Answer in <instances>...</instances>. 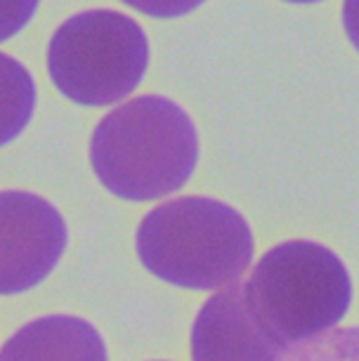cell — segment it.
I'll return each instance as SVG.
<instances>
[{
	"label": "cell",
	"mask_w": 359,
	"mask_h": 361,
	"mask_svg": "<svg viewBox=\"0 0 359 361\" xmlns=\"http://www.w3.org/2000/svg\"><path fill=\"white\" fill-rule=\"evenodd\" d=\"M40 0H0V43L17 36L31 22Z\"/></svg>",
	"instance_id": "10"
},
{
	"label": "cell",
	"mask_w": 359,
	"mask_h": 361,
	"mask_svg": "<svg viewBox=\"0 0 359 361\" xmlns=\"http://www.w3.org/2000/svg\"><path fill=\"white\" fill-rule=\"evenodd\" d=\"M286 3H300V5H305V3H320V0H286Z\"/></svg>",
	"instance_id": "13"
},
{
	"label": "cell",
	"mask_w": 359,
	"mask_h": 361,
	"mask_svg": "<svg viewBox=\"0 0 359 361\" xmlns=\"http://www.w3.org/2000/svg\"><path fill=\"white\" fill-rule=\"evenodd\" d=\"M0 361H107V347L90 322L52 314L19 329L3 345Z\"/></svg>",
	"instance_id": "7"
},
{
	"label": "cell",
	"mask_w": 359,
	"mask_h": 361,
	"mask_svg": "<svg viewBox=\"0 0 359 361\" xmlns=\"http://www.w3.org/2000/svg\"><path fill=\"white\" fill-rule=\"evenodd\" d=\"M138 255L154 276L194 290L239 281L253 260V234L232 206L206 196L161 203L138 227Z\"/></svg>",
	"instance_id": "2"
},
{
	"label": "cell",
	"mask_w": 359,
	"mask_h": 361,
	"mask_svg": "<svg viewBox=\"0 0 359 361\" xmlns=\"http://www.w3.org/2000/svg\"><path fill=\"white\" fill-rule=\"evenodd\" d=\"M123 3L147 17L175 19V17L194 12L201 3H206V0H123Z\"/></svg>",
	"instance_id": "11"
},
{
	"label": "cell",
	"mask_w": 359,
	"mask_h": 361,
	"mask_svg": "<svg viewBox=\"0 0 359 361\" xmlns=\"http://www.w3.org/2000/svg\"><path fill=\"white\" fill-rule=\"evenodd\" d=\"M343 26L350 43L359 50V0H345L343 3Z\"/></svg>",
	"instance_id": "12"
},
{
	"label": "cell",
	"mask_w": 359,
	"mask_h": 361,
	"mask_svg": "<svg viewBox=\"0 0 359 361\" xmlns=\"http://www.w3.org/2000/svg\"><path fill=\"white\" fill-rule=\"evenodd\" d=\"M281 354L250 314L241 279L215 293L194 322V361H279Z\"/></svg>",
	"instance_id": "6"
},
{
	"label": "cell",
	"mask_w": 359,
	"mask_h": 361,
	"mask_svg": "<svg viewBox=\"0 0 359 361\" xmlns=\"http://www.w3.org/2000/svg\"><path fill=\"white\" fill-rule=\"evenodd\" d=\"M149 66L142 26L116 10H87L59 26L47 47V71L64 97L109 106L140 85Z\"/></svg>",
	"instance_id": "4"
},
{
	"label": "cell",
	"mask_w": 359,
	"mask_h": 361,
	"mask_svg": "<svg viewBox=\"0 0 359 361\" xmlns=\"http://www.w3.org/2000/svg\"><path fill=\"white\" fill-rule=\"evenodd\" d=\"M36 109V83L26 66L0 52V147L29 126Z\"/></svg>",
	"instance_id": "8"
},
{
	"label": "cell",
	"mask_w": 359,
	"mask_h": 361,
	"mask_svg": "<svg viewBox=\"0 0 359 361\" xmlns=\"http://www.w3.org/2000/svg\"><path fill=\"white\" fill-rule=\"evenodd\" d=\"M199 161V135L175 102L145 94L99 121L90 163L99 182L126 201H154L178 192Z\"/></svg>",
	"instance_id": "1"
},
{
	"label": "cell",
	"mask_w": 359,
	"mask_h": 361,
	"mask_svg": "<svg viewBox=\"0 0 359 361\" xmlns=\"http://www.w3.org/2000/svg\"><path fill=\"white\" fill-rule=\"evenodd\" d=\"M243 288L250 314L281 350L336 329L352 302L341 257L303 238L267 250Z\"/></svg>",
	"instance_id": "3"
},
{
	"label": "cell",
	"mask_w": 359,
	"mask_h": 361,
	"mask_svg": "<svg viewBox=\"0 0 359 361\" xmlns=\"http://www.w3.org/2000/svg\"><path fill=\"white\" fill-rule=\"evenodd\" d=\"M279 361H359V326L331 329L284 350Z\"/></svg>",
	"instance_id": "9"
},
{
	"label": "cell",
	"mask_w": 359,
	"mask_h": 361,
	"mask_svg": "<svg viewBox=\"0 0 359 361\" xmlns=\"http://www.w3.org/2000/svg\"><path fill=\"white\" fill-rule=\"evenodd\" d=\"M66 248L59 210L29 192H0V295L38 286Z\"/></svg>",
	"instance_id": "5"
}]
</instances>
